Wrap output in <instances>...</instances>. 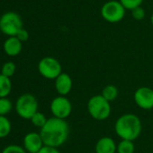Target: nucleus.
I'll use <instances>...</instances> for the list:
<instances>
[{
	"label": "nucleus",
	"mask_w": 153,
	"mask_h": 153,
	"mask_svg": "<svg viewBox=\"0 0 153 153\" xmlns=\"http://www.w3.org/2000/svg\"><path fill=\"white\" fill-rule=\"evenodd\" d=\"M43 143L46 146L60 148L69 139V126L64 119L50 117L40 133Z\"/></svg>",
	"instance_id": "f257e3e1"
},
{
	"label": "nucleus",
	"mask_w": 153,
	"mask_h": 153,
	"mask_svg": "<svg viewBox=\"0 0 153 153\" xmlns=\"http://www.w3.org/2000/svg\"><path fill=\"white\" fill-rule=\"evenodd\" d=\"M142 131V124L140 117L133 113L120 116L115 124V132L122 140L134 142L138 139Z\"/></svg>",
	"instance_id": "f03ea898"
},
{
	"label": "nucleus",
	"mask_w": 153,
	"mask_h": 153,
	"mask_svg": "<svg viewBox=\"0 0 153 153\" xmlns=\"http://www.w3.org/2000/svg\"><path fill=\"white\" fill-rule=\"evenodd\" d=\"M87 108L89 116L96 121L106 120L112 113V107L101 94L92 96L87 104Z\"/></svg>",
	"instance_id": "7ed1b4c3"
},
{
	"label": "nucleus",
	"mask_w": 153,
	"mask_h": 153,
	"mask_svg": "<svg viewBox=\"0 0 153 153\" xmlns=\"http://www.w3.org/2000/svg\"><path fill=\"white\" fill-rule=\"evenodd\" d=\"M38 100L34 95L24 93L21 95L15 102V111L23 119L31 120L32 116L38 112Z\"/></svg>",
	"instance_id": "20e7f679"
},
{
	"label": "nucleus",
	"mask_w": 153,
	"mask_h": 153,
	"mask_svg": "<svg viewBox=\"0 0 153 153\" xmlns=\"http://www.w3.org/2000/svg\"><path fill=\"white\" fill-rule=\"evenodd\" d=\"M125 11L126 9L124 7L120 1L109 0L102 5L101 16L107 22L116 23L124 18Z\"/></svg>",
	"instance_id": "39448f33"
},
{
	"label": "nucleus",
	"mask_w": 153,
	"mask_h": 153,
	"mask_svg": "<svg viewBox=\"0 0 153 153\" xmlns=\"http://www.w3.org/2000/svg\"><path fill=\"white\" fill-rule=\"evenodd\" d=\"M22 29V18L16 13L7 12L0 17V30L4 34L9 37H14Z\"/></svg>",
	"instance_id": "423d86ee"
},
{
	"label": "nucleus",
	"mask_w": 153,
	"mask_h": 153,
	"mask_svg": "<svg viewBox=\"0 0 153 153\" xmlns=\"http://www.w3.org/2000/svg\"><path fill=\"white\" fill-rule=\"evenodd\" d=\"M38 71L42 77L48 80H55L62 73V66L58 59L52 56H45L39 62Z\"/></svg>",
	"instance_id": "0eeeda50"
},
{
	"label": "nucleus",
	"mask_w": 153,
	"mask_h": 153,
	"mask_svg": "<svg viewBox=\"0 0 153 153\" xmlns=\"http://www.w3.org/2000/svg\"><path fill=\"white\" fill-rule=\"evenodd\" d=\"M50 109L53 117L66 120L71 115L73 106L66 96H58L51 100Z\"/></svg>",
	"instance_id": "6e6552de"
},
{
	"label": "nucleus",
	"mask_w": 153,
	"mask_h": 153,
	"mask_svg": "<svg viewBox=\"0 0 153 153\" xmlns=\"http://www.w3.org/2000/svg\"><path fill=\"white\" fill-rule=\"evenodd\" d=\"M133 100L138 108L143 110L153 108V89L147 86L138 88L133 94Z\"/></svg>",
	"instance_id": "1a4fd4ad"
},
{
	"label": "nucleus",
	"mask_w": 153,
	"mask_h": 153,
	"mask_svg": "<svg viewBox=\"0 0 153 153\" xmlns=\"http://www.w3.org/2000/svg\"><path fill=\"white\" fill-rule=\"evenodd\" d=\"M23 144L24 150L28 153H38L44 146L41 134L35 132L28 133L23 138Z\"/></svg>",
	"instance_id": "9d476101"
},
{
	"label": "nucleus",
	"mask_w": 153,
	"mask_h": 153,
	"mask_svg": "<svg viewBox=\"0 0 153 153\" xmlns=\"http://www.w3.org/2000/svg\"><path fill=\"white\" fill-rule=\"evenodd\" d=\"M73 88V81L69 74L61 73L55 79V90L60 96H67Z\"/></svg>",
	"instance_id": "9b49d317"
},
{
	"label": "nucleus",
	"mask_w": 153,
	"mask_h": 153,
	"mask_svg": "<svg viewBox=\"0 0 153 153\" xmlns=\"http://www.w3.org/2000/svg\"><path fill=\"white\" fill-rule=\"evenodd\" d=\"M117 144L112 137H101L96 143V153H116Z\"/></svg>",
	"instance_id": "f8f14e48"
},
{
	"label": "nucleus",
	"mask_w": 153,
	"mask_h": 153,
	"mask_svg": "<svg viewBox=\"0 0 153 153\" xmlns=\"http://www.w3.org/2000/svg\"><path fill=\"white\" fill-rule=\"evenodd\" d=\"M23 45L22 41L19 40L15 36L9 37L4 43V50L10 56H15L22 51Z\"/></svg>",
	"instance_id": "ddd939ff"
},
{
	"label": "nucleus",
	"mask_w": 153,
	"mask_h": 153,
	"mask_svg": "<svg viewBox=\"0 0 153 153\" xmlns=\"http://www.w3.org/2000/svg\"><path fill=\"white\" fill-rule=\"evenodd\" d=\"M118 94H119L118 89L114 84H108V85L105 86L104 89L102 90V93H101V95L109 102L115 100L118 97Z\"/></svg>",
	"instance_id": "4468645a"
},
{
	"label": "nucleus",
	"mask_w": 153,
	"mask_h": 153,
	"mask_svg": "<svg viewBox=\"0 0 153 153\" xmlns=\"http://www.w3.org/2000/svg\"><path fill=\"white\" fill-rule=\"evenodd\" d=\"M12 91V82L9 77L0 74V98H6Z\"/></svg>",
	"instance_id": "2eb2a0df"
},
{
	"label": "nucleus",
	"mask_w": 153,
	"mask_h": 153,
	"mask_svg": "<svg viewBox=\"0 0 153 153\" xmlns=\"http://www.w3.org/2000/svg\"><path fill=\"white\" fill-rule=\"evenodd\" d=\"M135 146L133 141L121 140L117 144L116 153H134Z\"/></svg>",
	"instance_id": "dca6fc26"
},
{
	"label": "nucleus",
	"mask_w": 153,
	"mask_h": 153,
	"mask_svg": "<svg viewBox=\"0 0 153 153\" xmlns=\"http://www.w3.org/2000/svg\"><path fill=\"white\" fill-rule=\"evenodd\" d=\"M12 130L11 122L5 116H0V139L6 137Z\"/></svg>",
	"instance_id": "f3484780"
},
{
	"label": "nucleus",
	"mask_w": 153,
	"mask_h": 153,
	"mask_svg": "<svg viewBox=\"0 0 153 153\" xmlns=\"http://www.w3.org/2000/svg\"><path fill=\"white\" fill-rule=\"evenodd\" d=\"M48 119L46 117V116L41 113V112H36L32 117L31 118V122L32 124L35 126V127H38V128H42L44 126V125L47 123Z\"/></svg>",
	"instance_id": "a211bd4d"
},
{
	"label": "nucleus",
	"mask_w": 153,
	"mask_h": 153,
	"mask_svg": "<svg viewBox=\"0 0 153 153\" xmlns=\"http://www.w3.org/2000/svg\"><path fill=\"white\" fill-rule=\"evenodd\" d=\"M13 105L7 98H0V116H5L12 110Z\"/></svg>",
	"instance_id": "6ab92c4d"
},
{
	"label": "nucleus",
	"mask_w": 153,
	"mask_h": 153,
	"mask_svg": "<svg viewBox=\"0 0 153 153\" xmlns=\"http://www.w3.org/2000/svg\"><path fill=\"white\" fill-rule=\"evenodd\" d=\"M15 65L13 62H6L5 64L3 65L2 66V70H1V74L6 77H12L14 73H15Z\"/></svg>",
	"instance_id": "aec40b11"
},
{
	"label": "nucleus",
	"mask_w": 153,
	"mask_h": 153,
	"mask_svg": "<svg viewBox=\"0 0 153 153\" xmlns=\"http://www.w3.org/2000/svg\"><path fill=\"white\" fill-rule=\"evenodd\" d=\"M126 10H133L138 6H141L143 0H119Z\"/></svg>",
	"instance_id": "412c9836"
},
{
	"label": "nucleus",
	"mask_w": 153,
	"mask_h": 153,
	"mask_svg": "<svg viewBox=\"0 0 153 153\" xmlns=\"http://www.w3.org/2000/svg\"><path fill=\"white\" fill-rule=\"evenodd\" d=\"M146 12L144 8L141 5L132 10V16L135 21H142L145 18Z\"/></svg>",
	"instance_id": "4be33fe9"
},
{
	"label": "nucleus",
	"mask_w": 153,
	"mask_h": 153,
	"mask_svg": "<svg viewBox=\"0 0 153 153\" xmlns=\"http://www.w3.org/2000/svg\"><path fill=\"white\" fill-rule=\"evenodd\" d=\"M2 153H27V152L24 150V148H23L19 145L12 144V145L6 146L2 151Z\"/></svg>",
	"instance_id": "5701e85b"
},
{
	"label": "nucleus",
	"mask_w": 153,
	"mask_h": 153,
	"mask_svg": "<svg viewBox=\"0 0 153 153\" xmlns=\"http://www.w3.org/2000/svg\"><path fill=\"white\" fill-rule=\"evenodd\" d=\"M19 40H21L22 42H23V41H26V40H28V39H29V33H28V31L26 30H24L23 28L17 33V35L15 36Z\"/></svg>",
	"instance_id": "b1692460"
},
{
	"label": "nucleus",
	"mask_w": 153,
	"mask_h": 153,
	"mask_svg": "<svg viewBox=\"0 0 153 153\" xmlns=\"http://www.w3.org/2000/svg\"><path fill=\"white\" fill-rule=\"evenodd\" d=\"M38 153H61L59 151V148L55 147H50V146H46L44 145Z\"/></svg>",
	"instance_id": "393cba45"
},
{
	"label": "nucleus",
	"mask_w": 153,
	"mask_h": 153,
	"mask_svg": "<svg viewBox=\"0 0 153 153\" xmlns=\"http://www.w3.org/2000/svg\"><path fill=\"white\" fill-rule=\"evenodd\" d=\"M151 24H152L153 26V13L151 14Z\"/></svg>",
	"instance_id": "a878e982"
}]
</instances>
